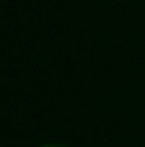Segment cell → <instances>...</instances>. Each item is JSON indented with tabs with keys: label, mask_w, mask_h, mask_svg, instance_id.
Here are the masks:
<instances>
[{
	"label": "cell",
	"mask_w": 145,
	"mask_h": 147,
	"mask_svg": "<svg viewBox=\"0 0 145 147\" xmlns=\"http://www.w3.org/2000/svg\"><path fill=\"white\" fill-rule=\"evenodd\" d=\"M42 147H66V145H60V143H46V145Z\"/></svg>",
	"instance_id": "obj_1"
}]
</instances>
